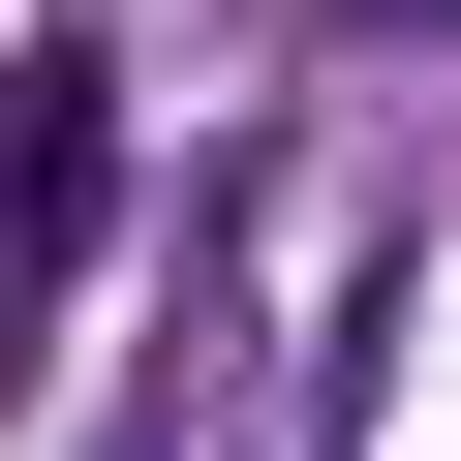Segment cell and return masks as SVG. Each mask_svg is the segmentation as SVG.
Here are the masks:
<instances>
[{
	"mask_svg": "<svg viewBox=\"0 0 461 461\" xmlns=\"http://www.w3.org/2000/svg\"><path fill=\"white\" fill-rule=\"evenodd\" d=\"M93 461H185V369H154V400H123V430H93Z\"/></svg>",
	"mask_w": 461,
	"mask_h": 461,
	"instance_id": "cell-2",
	"label": "cell"
},
{
	"mask_svg": "<svg viewBox=\"0 0 461 461\" xmlns=\"http://www.w3.org/2000/svg\"><path fill=\"white\" fill-rule=\"evenodd\" d=\"M308 32H461V0H308Z\"/></svg>",
	"mask_w": 461,
	"mask_h": 461,
	"instance_id": "cell-3",
	"label": "cell"
},
{
	"mask_svg": "<svg viewBox=\"0 0 461 461\" xmlns=\"http://www.w3.org/2000/svg\"><path fill=\"white\" fill-rule=\"evenodd\" d=\"M93 185H123V62L32 32V93H0V277H93Z\"/></svg>",
	"mask_w": 461,
	"mask_h": 461,
	"instance_id": "cell-1",
	"label": "cell"
}]
</instances>
